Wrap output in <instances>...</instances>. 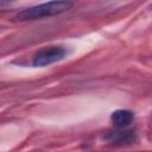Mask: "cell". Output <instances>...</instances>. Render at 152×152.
Here are the masks:
<instances>
[{
  "label": "cell",
  "instance_id": "1",
  "mask_svg": "<svg viewBox=\"0 0 152 152\" xmlns=\"http://www.w3.org/2000/svg\"><path fill=\"white\" fill-rule=\"evenodd\" d=\"M72 6H74V2L71 1H50V2L28 7L18 12L14 15V20L26 21V20H36L45 17H52L70 10Z\"/></svg>",
  "mask_w": 152,
  "mask_h": 152
},
{
  "label": "cell",
  "instance_id": "3",
  "mask_svg": "<svg viewBox=\"0 0 152 152\" xmlns=\"http://www.w3.org/2000/svg\"><path fill=\"white\" fill-rule=\"evenodd\" d=\"M134 119V114L131 110L127 109H118L115 112L112 113L110 120L113 122L114 126H116L118 128H124L127 127Z\"/></svg>",
  "mask_w": 152,
  "mask_h": 152
},
{
  "label": "cell",
  "instance_id": "2",
  "mask_svg": "<svg viewBox=\"0 0 152 152\" xmlns=\"http://www.w3.org/2000/svg\"><path fill=\"white\" fill-rule=\"evenodd\" d=\"M66 55V50L62 46H49L39 50L34 53L32 64L34 66H45L63 59Z\"/></svg>",
  "mask_w": 152,
  "mask_h": 152
},
{
  "label": "cell",
  "instance_id": "4",
  "mask_svg": "<svg viewBox=\"0 0 152 152\" xmlns=\"http://www.w3.org/2000/svg\"><path fill=\"white\" fill-rule=\"evenodd\" d=\"M106 139L114 141V142H129L132 140H134V132L133 131H127L124 128H120V131H115L109 133Z\"/></svg>",
  "mask_w": 152,
  "mask_h": 152
}]
</instances>
